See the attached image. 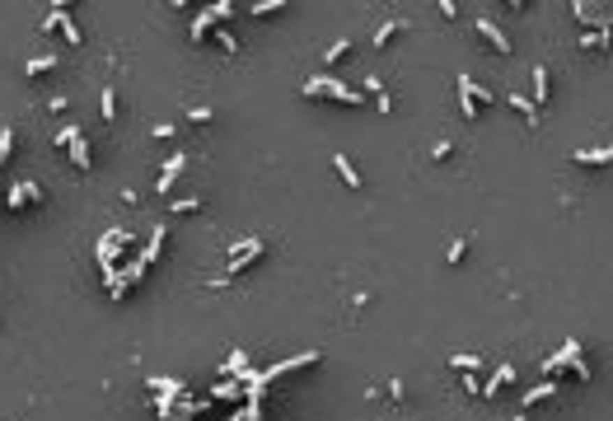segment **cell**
<instances>
[{"label":"cell","mask_w":613,"mask_h":421,"mask_svg":"<svg viewBox=\"0 0 613 421\" xmlns=\"http://www.w3.org/2000/svg\"><path fill=\"white\" fill-rule=\"evenodd\" d=\"M300 94H304V98H332V103H346V108H361L365 103L361 89H346L342 80H332V75H309L300 84Z\"/></svg>","instance_id":"obj_1"},{"label":"cell","mask_w":613,"mask_h":421,"mask_svg":"<svg viewBox=\"0 0 613 421\" xmlns=\"http://www.w3.org/2000/svg\"><path fill=\"white\" fill-rule=\"evenodd\" d=\"M230 15H235V5H230V0H216L211 10H202V15L192 19L188 38H192V43H202V38H211V29H216V24H225Z\"/></svg>","instance_id":"obj_2"},{"label":"cell","mask_w":613,"mask_h":421,"mask_svg":"<svg viewBox=\"0 0 613 421\" xmlns=\"http://www.w3.org/2000/svg\"><path fill=\"white\" fill-rule=\"evenodd\" d=\"M57 145H66V150H71V159H75L80 169H89V164H94V150H89V136H84L80 126H61V131H57Z\"/></svg>","instance_id":"obj_3"},{"label":"cell","mask_w":613,"mask_h":421,"mask_svg":"<svg viewBox=\"0 0 613 421\" xmlns=\"http://www.w3.org/2000/svg\"><path fill=\"white\" fill-rule=\"evenodd\" d=\"M126 239H131V234H126V230H108V234H103V239H98L94 258H98V267H103V272H117V253L126 249Z\"/></svg>","instance_id":"obj_4"},{"label":"cell","mask_w":613,"mask_h":421,"mask_svg":"<svg viewBox=\"0 0 613 421\" xmlns=\"http://www.w3.org/2000/svg\"><path fill=\"white\" fill-rule=\"evenodd\" d=\"M263 253H267V244H263V239H244V244H235V249H230V276H235V272H244V267H253Z\"/></svg>","instance_id":"obj_5"},{"label":"cell","mask_w":613,"mask_h":421,"mask_svg":"<svg viewBox=\"0 0 613 421\" xmlns=\"http://www.w3.org/2000/svg\"><path fill=\"white\" fill-rule=\"evenodd\" d=\"M188 169V155L178 150V155H169L164 159V169H159V178H155V192L164 197V192H173V183H178V173Z\"/></svg>","instance_id":"obj_6"},{"label":"cell","mask_w":613,"mask_h":421,"mask_svg":"<svg viewBox=\"0 0 613 421\" xmlns=\"http://www.w3.org/2000/svg\"><path fill=\"white\" fill-rule=\"evenodd\" d=\"M459 112H464L468 122L482 112V108H478V98H473V75H468V71H459Z\"/></svg>","instance_id":"obj_7"},{"label":"cell","mask_w":613,"mask_h":421,"mask_svg":"<svg viewBox=\"0 0 613 421\" xmlns=\"http://www.w3.org/2000/svg\"><path fill=\"white\" fill-rule=\"evenodd\" d=\"M164 239H169V225L159 220L155 230H150V244L141 249V263H145V267H150V263H159V253H164Z\"/></svg>","instance_id":"obj_8"},{"label":"cell","mask_w":613,"mask_h":421,"mask_svg":"<svg viewBox=\"0 0 613 421\" xmlns=\"http://www.w3.org/2000/svg\"><path fill=\"white\" fill-rule=\"evenodd\" d=\"M571 159H576V164H590V169H599V164H613V145H590V150H571Z\"/></svg>","instance_id":"obj_9"},{"label":"cell","mask_w":613,"mask_h":421,"mask_svg":"<svg viewBox=\"0 0 613 421\" xmlns=\"http://www.w3.org/2000/svg\"><path fill=\"white\" fill-rule=\"evenodd\" d=\"M529 75H534V108H548V98H552V80H548V66H534Z\"/></svg>","instance_id":"obj_10"},{"label":"cell","mask_w":613,"mask_h":421,"mask_svg":"<svg viewBox=\"0 0 613 421\" xmlns=\"http://www.w3.org/2000/svg\"><path fill=\"white\" fill-rule=\"evenodd\" d=\"M478 33H482V43H487V47H496L501 57H505V52H510V38H505V33L496 29L492 19H478Z\"/></svg>","instance_id":"obj_11"},{"label":"cell","mask_w":613,"mask_h":421,"mask_svg":"<svg viewBox=\"0 0 613 421\" xmlns=\"http://www.w3.org/2000/svg\"><path fill=\"white\" fill-rule=\"evenodd\" d=\"M548 398H557V379H543V384H534V389H524V398H519V407L548 403Z\"/></svg>","instance_id":"obj_12"},{"label":"cell","mask_w":613,"mask_h":421,"mask_svg":"<svg viewBox=\"0 0 613 421\" xmlns=\"http://www.w3.org/2000/svg\"><path fill=\"white\" fill-rule=\"evenodd\" d=\"M332 169H337V178H342L346 187H361V173H356V164L346 155H332Z\"/></svg>","instance_id":"obj_13"},{"label":"cell","mask_w":613,"mask_h":421,"mask_svg":"<svg viewBox=\"0 0 613 421\" xmlns=\"http://www.w3.org/2000/svg\"><path fill=\"white\" fill-rule=\"evenodd\" d=\"M505 103H510V108H515L519 117H524V122H534V126H538V108H534V98H524V94H510Z\"/></svg>","instance_id":"obj_14"},{"label":"cell","mask_w":613,"mask_h":421,"mask_svg":"<svg viewBox=\"0 0 613 421\" xmlns=\"http://www.w3.org/2000/svg\"><path fill=\"white\" fill-rule=\"evenodd\" d=\"M206 403H192V398H178V403H173V412H169V421H192L197 417V412H202Z\"/></svg>","instance_id":"obj_15"},{"label":"cell","mask_w":613,"mask_h":421,"mask_svg":"<svg viewBox=\"0 0 613 421\" xmlns=\"http://www.w3.org/2000/svg\"><path fill=\"white\" fill-rule=\"evenodd\" d=\"M52 71H57V57H33V61H24V75H52Z\"/></svg>","instance_id":"obj_16"},{"label":"cell","mask_w":613,"mask_h":421,"mask_svg":"<svg viewBox=\"0 0 613 421\" xmlns=\"http://www.w3.org/2000/svg\"><path fill=\"white\" fill-rule=\"evenodd\" d=\"M239 393H249V389H244V379H221V384L211 389V398L221 403V398H239Z\"/></svg>","instance_id":"obj_17"},{"label":"cell","mask_w":613,"mask_h":421,"mask_svg":"<svg viewBox=\"0 0 613 421\" xmlns=\"http://www.w3.org/2000/svg\"><path fill=\"white\" fill-rule=\"evenodd\" d=\"M211 38H216V43H221L225 52H230V57H239V38H235V29H225V24H216V29H211Z\"/></svg>","instance_id":"obj_18"},{"label":"cell","mask_w":613,"mask_h":421,"mask_svg":"<svg viewBox=\"0 0 613 421\" xmlns=\"http://www.w3.org/2000/svg\"><path fill=\"white\" fill-rule=\"evenodd\" d=\"M450 370H459V374H478V370H482V360L468 356V351H464V356L455 351V356H450Z\"/></svg>","instance_id":"obj_19"},{"label":"cell","mask_w":613,"mask_h":421,"mask_svg":"<svg viewBox=\"0 0 613 421\" xmlns=\"http://www.w3.org/2000/svg\"><path fill=\"white\" fill-rule=\"evenodd\" d=\"M398 33H403V24H398V19H389V24H379V33L370 38V43H375V47H389Z\"/></svg>","instance_id":"obj_20"},{"label":"cell","mask_w":613,"mask_h":421,"mask_svg":"<svg viewBox=\"0 0 613 421\" xmlns=\"http://www.w3.org/2000/svg\"><path fill=\"white\" fill-rule=\"evenodd\" d=\"M98 112H103V117H117V94H112V84H103V94H98Z\"/></svg>","instance_id":"obj_21"},{"label":"cell","mask_w":613,"mask_h":421,"mask_svg":"<svg viewBox=\"0 0 613 421\" xmlns=\"http://www.w3.org/2000/svg\"><path fill=\"white\" fill-rule=\"evenodd\" d=\"M346 52H351V38H337V43L328 47V52H323V66H337L346 57Z\"/></svg>","instance_id":"obj_22"},{"label":"cell","mask_w":613,"mask_h":421,"mask_svg":"<svg viewBox=\"0 0 613 421\" xmlns=\"http://www.w3.org/2000/svg\"><path fill=\"white\" fill-rule=\"evenodd\" d=\"M15 155V126H0V164H10Z\"/></svg>","instance_id":"obj_23"},{"label":"cell","mask_w":613,"mask_h":421,"mask_svg":"<svg viewBox=\"0 0 613 421\" xmlns=\"http://www.w3.org/2000/svg\"><path fill=\"white\" fill-rule=\"evenodd\" d=\"M464 258H468V239H455V244L445 249V263H450V267H459Z\"/></svg>","instance_id":"obj_24"},{"label":"cell","mask_w":613,"mask_h":421,"mask_svg":"<svg viewBox=\"0 0 613 421\" xmlns=\"http://www.w3.org/2000/svg\"><path fill=\"white\" fill-rule=\"evenodd\" d=\"M122 276H126V286H141V276H145V263H141V258H131V263L122 267Z\"/></svg>","instance_id":"obj_25"},{"label":"cell","mask_w":613,"mask_h":421,"mask_svg":"<svg viewBox=\"0 0 613 421\" xmlns=\"http://www.w3.org/2000/svg\"><path fill=\"white\" fill-rule=\"evenodd\" d=\"M173 216H188V211H202V197H178V202L169 206Z\"/></svg>","instance_id":"obj_26"},{"label":"cell","mask_w":613,"mask_h":421,"mask_svg":"<svg viewBox=\"0 0 613 421\" xmlns=\"http://www.w3.org/2000/svg\"><path fill=\"white\" fill-rule=\"evenodd\" d=\"M286 10V0H258V5H253V15H281Z\"/></svg>","instance_id":"obj_27"},{"label":"cell","mask_w":613,"mask_h":421,"mask_svg":"<svg viewBox=\"0 0 613 421\" xmlns=\"http://www.w3.org/2000/svg\"><path fill=\"white\" fill-rule=\"evenodd\" d=\"M19 187H24V197H29L33 206L43 202V183H33V178H24V183H19Z\"/></svg>","instance_id":"obj_28"},{"label":"cell","mask_w":613,"mask_h":421,"mask_svg":"<svg viewBox=\"0 0 613 421\" xmlns=\"http://www.w3.org/2000/svg\"><path fill=\"white\" fill-rule=\"evenodd\" d=\"M571 370H576V379H581V384H590V374H595L585 356H576V360H571Z\"/></svg>","instance_id":"obj_29"},{"label":"cell","mask_w":613,"mask_h":421,"mask_svg":"<svg viewBox=\"0 0 613 421\" xmlns=\"http://www.w3.org/2000/svg\"><path fill=\"white\" fill-rule=\"evenodd\" d=\"M459 379H464V389H468L473 398H482V379H478V374H459Z\"/></svg>","instance_id":"obj_30"},{"label":"cell","mask_w":613,"mask_h":421,"mask_svg":"<svg viewBox=\"0 0 613 421\" xmlns=\"http://www.w3.org/2000/svg\"><path fill=\"white\" fill-rule=\"evenodd\" d=\"M455 155V145H450V140H436V145H431V159H450Z\"/></svg>","instance_id":"obj_31"},{"label":"cell","mask_w":613,"mask_h":421,"mask_svg":"<svg viewBox=\"0 0 613 421\" xmlns=\"http://www.w3.org/2000/svg\"><path fill=\"white\" fill-rule=\"evenodd\" d=\"M24 202H29V197H24V187H10V192H5V206H24Z\"/></svg>","instance_id":"obj_32"},{"label":"cell","mask_w":613,"mask_h":421,"mask_svg":"<svg viewBox=\"0 0 613 421\" xmlns=\"http://www.w3.org/2000/svg\"><path fill=\"white\" fill-rule=\"evenodd\" d=\"M375 108H379V112H393V98H389V89H379V94H375Z\"/></svg>","instance_id":"obj_33"},{"label":"cell","mask_w":613,"mask_h":421,"mask_svg":"<svg viewBox=\"0 0 613 421\" xmlns=\"http://www.w3.org/2000/svg\"><path fill=\"white\" fill-rule=\"evenodd\" d=\"M188 117H192V122H211L216 112H211V108H188Z\"/></svg>","instance_id":"obj_34"},{"label":"cell","mask_w":613,"mask_h":421,"mask_svg":"<svg viewBox=\"0 0 613 421\" xmlns=\"http://www.w3.org/2000/svg\"><path fill=\"white\" fill-rule=\"evenodd\" d=\"M173 136V122H155V140H169Z\"/></svg>","instance_id":"obj_35"},{"label":"cell","mask_w":613,"mask_h":421,"mask_svg":"<svg viewBox=\"0 0 613 421\" xmlns=\"http://www.w3.org/2000/svg\"><path fill=\"white\" fill-rule=\"evenodd\" d=\"M510 421H529V417H524V412H515V417H510Z\"/></svg>","instance_id":"obj_36"}]
</instances>
